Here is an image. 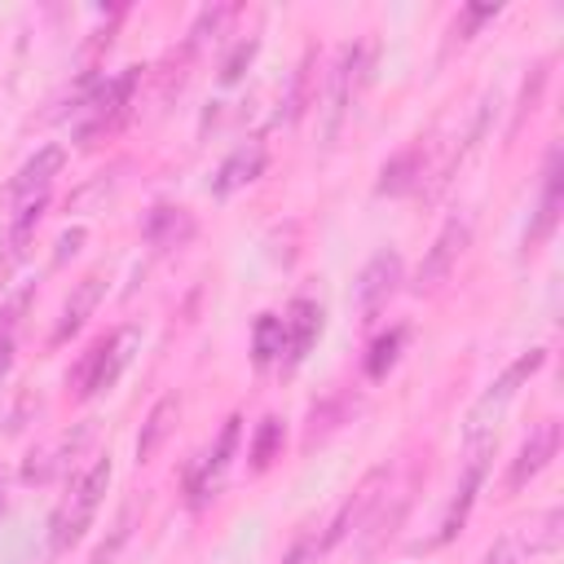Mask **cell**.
<instances>
[{
    "label": "cell",
    "mask_w": 564,
    "mask_h": 564,
    "mask_svg": "<svg viewBox=\"0 0 564 564\" xmlns=\"http://www.w3.org/2000/svg\"><path fill=\"white\" fill-rule=\"evenodd\" d=\"M137 344H141V330H137V326H119L115 335H101V339L79 357V366H75V375H70L75 397H84V401H88V397L110 392V388H115V379L123 375V366L132 361Z\"/></svg>",
    "instance_id": "1"
},
{
    "label": "cell",
    "mask_w": 564,
    "mask_h": 564,
    "mask_svg": "<svg viewBox=\"0 0 564 564\" xmlns=\"http://www.w3.org/2000/svg\"><path fill=\"white\" fill-rule=\"evenodd\" d=\"M106 485H110V458H97L70 485V494L62 498V507L53 516V551H70L88 533V524H93V516H97V507L106 498Z\"/></svg>",
    "instance_id": "2"
},
{
    "label": "cell",
    "mask_w": 564,
    "mask_h": 564,
    "mask_svg": "<svg viewBox=\"0 0 564 564\" xmlns=\"http://www.w3.org/2000/svg\"><path fill=\"white\" fill-rule=\"evenodd\" d=\"M489 454H494V432H476V436H467L463 471H458V485H454V498H449V511H445V520H441L436 542H449V538L463 529V520H467V511H471V502H476V494H480V485H485Z\"/></svg>",
    "instance_id": "3"
},
{
    "label": "cell",
    "mask_w": 564,
    "mask_h": 564,
    "mask_svg": "<svg viewBox=\"0 0 564 564\" xmlns=\"http://www.w3.org/2000/svg\"><path fill=\"white\" fill-rule=\"evenodd\" d=\"M471 247V220L467 216H449L445 220V229L432 238V247H427V256L419 260V273H414V291L419 295H432L454 269H458V260H463V251Z\"/></svg>",
    "instance_id": "4"
},
{
    "label": "cell",
    "mask_w": 564,
    "mask_h": 564,
    "mask_svg": "<svg viewBox=\"0 0 564 564\" xmlns=\"http://www.w3.org/2000/svg\"><path fill=\"white\" fill-rule=\"evenodd\" d=\"M137 79H141V66H123L115 79H106L93 97H88V119L79 123V141L93 145L101 132H110L123 115H128V101L137 93Z\"/></svg>",
    "instance_id": "5"
},
{
    "label": "cell",
    "mask_w": 564,
    "mask_h": 564,
    "mask_svg": "<svg viewBox=\"0 0 564 564\" xmlns=\"http://www.w3.org/2000/svg\"><path fill=\"white\" fill-rule=\"evenodd\" d=\"M397 286H401V256H397L392 247H383V251H375V256L366 260L357 286H352V300H357L361 322H375V317L388 308V300L397 295Z\"/></svg>",
    "instance_id": "6"
},
{
    "label": "cell",
    "mask_w": 564,
    "mask_h": 564,
    "mask_svg": "<svg viewBox=\"0 0 564 564\" xmlns=\"http://www.w3.org/2000/svg\"><path fill=\"white\" fill-rule=\"evenodd\" d=\"M560 212H564V154L560 145L546 154V167H542V194H538V207H533V220L524 229V247H542L555 225H560Z\"/></svg>",
    "instance_id": "7"
},
{
    "label": "cell",
    "mask_w": 564,
    "mask_h": 564,
    "mask_svg": "<svg viewBox=\"0 0 564 564\" xmlns=\"http://www.w3.org/2000/svg\"><path fill=\"white\" fill-rule=\"evenodd\" d=\"M361 57H366V44H344L335 66H330V88H326V123H322V141L330 145L339 137V123L352 106V79L361 70Z\"/></svg>",
    "instance_id": "8"
},
{
    "label": "cell",
    "mask_w": 564,
    "mask_h": 564,
    "mask_svg": "<svg viewBox=\"0 0 564 564\" xmlns=\"http://www.w3.org/2000/svg\"><path fill=\"white\" fill-rule=\"evenodd\" d=\"M560 454V419H542L529 436H524V445H520V454L511 458V467H507V494H520L538 471H546V463Z\"/></svg>",
    "instance_id": "9"
},
{
    "label": "cell",
    "mask_w": 564,
    "mask_h": 564,
    "mask_svg": "<svg viewBox=\"0 0 564 564\" xmlns=\"http://www.w3.org/2000/svg\"><path fill=\"white\" fill-rule=\"evenodd\" d=\"M238 432H242V419L229 414L225 427H220V436H216V445H212V449L198 458V467L189 471V502H194V507L216 494V485H220V476H225V467H229V458H234V449H238Z\"/></svg>",
    "instance_id": "10"
},
{
    "label": "cell",
    "mask_w": 564,
    "mask_h": 564,
    "mask_svg": "<svg viewBox=\"0 0 564 564\" xmlns=\"http://www.w3.org/2000/svg\"><path fill=\"white\" fill-rule=\"evenodd\" d=\"M88 436H93V423H79L75 432H62L53 445H40V449H31L26 454V463H22V480L26 485H48L84 445H88Z\"/></svg>",
    "instance_id": "11"
},
{
    "label": "cell",
    "mask_w": 564,
    "mask_h": 564,
    "mask_svg": "<svg viewBox=\"0 0 564 564\" xmlns=\"http://www.w3.org/2000/svg\"><path fill=\"white\" fill-rule=\"evenodd\" d=\"M62 163H66V150H62V145H40V150L18 167V176L9 181V203L22 207V203H31V198H44L48 185H53V176L62 172Z\"/></svg>",
    "instance_id": "12"
},
{
    "label": "cell",
    "mask_w": 564,
    "mask_h": 564,
    "mask_svg": "<svg viewBox=\"0 0 564 564\" xmlns=\"http://www.w3.org/2000/svg\"><path fill=\"white\" fill-rule=\"evenodd\" d=\"M383 489H388V467H375V471H370V476H366V480L352 489V498H348V502L335 511L330 529L322 533V551H330L335 542H344V538H348V533H352V529L366 520V511H370V507H379V494H383Z\"/></svg>",
    "instance_id": "13"
},
{
    "label": "cell",
    "mask_w": 564,
    "mask_h": 564,
    "mask_svg": "<svg viewBox=\"0 0 564 564\" xmlns=\"http://www.w3.org/2000/svg\"><path fill=\"white\" fill-rule=\"evenodd\" d=\"M264 141H242V145H234L229 154H225V163L216 167V181H212V194L216 198H229V194H238L242 185H251L260 172H264Z\"/></svg>",
    "instance_id": "14"
},
{
    "label": "cell",
    "mask_w": 564,
    "mask_h": 564,
    "mask_svg": "<svg viewBox=\"0 0 564 564\" xmlns=\"http://www.w3.org/2000/svg\"><path fill=\"white\" fill-rule=\"evenodd\" d=\"M542 361H546V348H529L524 357H516V361L502 370V379H498V383H489V392H485V397H480V405L471 410L467 436H476V432H480V419H485L489 410H502V405L516 397V388H520V383H524V379H529V375H533Z\"/></svg>",
    "instance_id": "15"
},
{
    "label": "cell",
    "mask_w": 564,
    "mask_h": 564,
    "mask_svg": "<svg viewBox=\"0 0 564 564\" xmlns=\"http://www.w3.org/2000/svg\"><path fill=\"white\" fill-rule=\"evenodd\" d=\"M282 326H286V366H300L308 357V348L317 344V335H322V304L304 300V295L291 300Z\"/></svg>",
    "instance_id": "16"
},
{
    "label": "cell",
    "mask_w": 564,
    "mask_h": 564,
    "mask_svg": "<svg viewBox=\"0 0 564 564\" xmlns=\"http://www.w3.org/2000/svg\"><path fill=\"white\" fill-rule=\"evenodd\" d=\"M141 234L150 238V247L172 251V247H185V242L194 238V216H189L185 207L154 203V207H150V216H145V225H141Z\"/></svg>",
    "instance_id": "17"
},
{
    "label": "cell",
    "mask_w": 564,
    "mask_h": 564,
    "mask_svg": "<svg viewBox=\"0 0 564 564\" xmlns=\"http://www.w3.org/2000/svg\"><path fill=\"white\" fill-rule=\"evenodd\" d=\"M101 295H106V273L79 278L75 291H70V300H66V308H62V322H57V330H53V344H66V339L93 317V308L101 304Z\"/></svg>",
    "instance_id": "18"
},
{
    "label": "cell",
    "mask_w": 564,
    "mask_h": 564,
    "mask_svg": "<svg viewBox=\"0 0 564 564\" xmlns=\"http://www.w3.org/2000/svg\"><path fill=\"white\" fill-rule=\"evenodd\" d=\"M176 414H181V401H176L172 392L150 405V414H145V423H141V436H137V463H150V458L163 449V441H167L172 427H176Z\"/></svg>",
    "instance_id": "19"
},
{
    "label": "cell",
    "mask_w": 564,
    "mask_h": 564,
    "mask_svg": "<svg viewBox=\"0 0 564 564\" xmlns=\"http://www.w3.org/2000/svg\"><path fill=\"white\" fill-rule=\"evenodd\" d=\"M44 207H48V194H44V198H31V203L18 207V216H13V225H9V242H4V247H9V251H4L9 264H18V260L26 256V247H31V238H35V225H40Z\"/></svg>",
    "instance_id": "20"
},
{
    "label": "cell",
    "mask_w": 564,
    "mask_h": 564,
    "mask_svg": "<svg viewBox=\"0 0 564 564\" xmlns=\"http://www.w3.org/2000/svg\"><path fill=\"white\" fill-rule=\"evenodd\" d=\"M282 352H286V326H282V317L278 313H260L256 326H251V357H256V366H269Z\"/></svg>",
    "instance_id": "21"
},
{
    "label": "cell",
    "mask_w": 564,
    "mask_h": 564,
    "mask_svg": "<svg viewBox=\"0 0 564 564\" xmlns=\"http://www.w3.org/2000/svg\"><path fill=\"white\" fill-rule=\"evenodd\" d=\"M419 176H423V163H419V150H401L397 159H388L383 163V172H379V194H405V189H414L419 185Z\"/></svg>",
    "instance_id": "22"
},
{
    "label": "cell",
    "mask_w": 564,
    "mask_h": 564,
    "mask_svg": "<svg viewBox=\"0 0 564 564\" xmlns=\"http://www.w3.org/2000/svg\"><path fill=\"white\" fill-rule=\"evenodd\" d=\"M560 524H564V511H555V507H551V511L533 524V533H520L516 542H520L524 551H555V546H560V538H564V529H560Z\"/></svg>",
    "instance_id": "23"
},
{
    "label": "cell",
    "mask_w": 564,
    "mask_h": 564,
    "mask_svg": "<svg viewBox=\"0 0 564 564\" xmlns=\"http://www.w3.org/2000/svg\"><path fill=\"white\" fill-rule=\"evenodd\" d=\"M278 454H282V423L278 419H264L260 432H256V441H251V467L264 471Z\"/></svg>",
    "instance_id": "24"
},
{
    "label": "cell",
    "mask_w": 564,
    "mask_h": 564,
    "mask_svg": "<svg viewBox=\"0 0 564 564\" xmlns=\"http://www.w3.org/2000/svg\"><path fill=\"white\" fill-rule=\"evenodd\" d=\"M401 339H405V330H388V335L375 339V348H370V357H366V375H370V379H383V375L392 370Z\"/></svg>",
    "instance_id": "25"
},
{
    "label": "cell",
    "mask_w": 564,
    "mask_h": 564,
    "mask_svg": "<svg viewBox=\"0 0 564 564\" xmlns=\"http://www.w3.org/2000/svg\"><path fill=\"white\" fill-rule=\"evenodd\" d=\"M256 48H260V40H256V35H251V40H238V44H234V53L220 62V84H234V79H242V70L251 66Z\"/></svg>",
    "instance_id": "26"
},
{
    "label": "cell",
    "mask_w": 564,
    "mask_h": 564,
    "mask_svg": "<svg viewBox=\"0 0 564 564\" xmlns=\"http://www.w3.org/2000/svg\"><path fill=\"white\" fill-rule=\"evenodd\" d=\"M22 295L0 313V379L9 375V366H13V326H18V313H22Z\"/></svg>",
    "instance_id": "27"
},
{
    "label": "cell",
    "mask_w": 564,
    "mask_h": 564,
    "mask_svg": "<svg viewBox=\"0 0 564 564\" xmlns=\"http://www.w3.org/2000/svg\"><path fill=\"white\" fill-rule=\"evenodd\" d=\"M542 84H546V62H538V66H533V75H529V79H524V88H520V110H516V128L524 123V115H533V110H538Z\"/></svg>",
    "instance_id": "28"
},
{
    "label": "cell",
    "mask_w": 564,
    "mask_h": 564,
    "mask_svg": "<svg viewBox=\"0 0 564 564\" xmlns=\"http://www.w3.org/2000/svg\"><path fill=\"white\" fill-rule=\"evenodd\" d=\"M322 560V538L317 533H304L286 555H282V564H317Z\"/></svg>",
    "instance_id": "29"
},
{
    "label": "cell",
    "mask_w": 564,
    "mask_h": 564,
    "mask_svg": "<svg viewBox=\"0 0 564 564\" xmlns=\"http://www.w3.org/2000/svg\"><path fill=\"white\" fill-rule=\"evenodd\" d=\"M485 564H524V546H520L516 538H502V542H494V546H489Z\"/></svg>",
    "instance_id": "30"
},
{
    "label": "cell",
    "mask_w": 564,
    "mask_h": 564,
    "mask_svg": "<svg viewBox=\"0 0 564 564\" xmlns=\"http://www.w3.org/2000/svg\"><path fill=\"white\" fill-rule=\"evenodd\" d=\"M494 13H498V4H467V9H463V26H458V31L467 35V26H476V22L494 18Z\"/></svg>",
    "instance_id": "31"
},
{
    "label": "cell",
    "mask_w": 564,
    "mask_h": 564,
    "mask_svg": "<svg viewBox=\"0 0 564 564\" xmlns=\"http://www.w3.org/2000/svg\"><path fill=\"white\" fill-rule=\"evenodd\" d=\"M79 242H84V229H70V234H62V238H57V260L75 256V251H79Z\"/></svg>",
    "instance_id": "32"
},
{
    "label": "cell",
    "mask_w": 564,
    "mask_h": 564,
    "mask_svg": "<svg viewBox=\"0 0 564 564\" xmlns=\"http://www.w3.org/2000/svg\"><path fill=\"white\" fill-rule=\"evenodd\" d=\"M0 511H4V471H0Z\"/></svg>",
    "instance_id": "33"
}]
</instances>
